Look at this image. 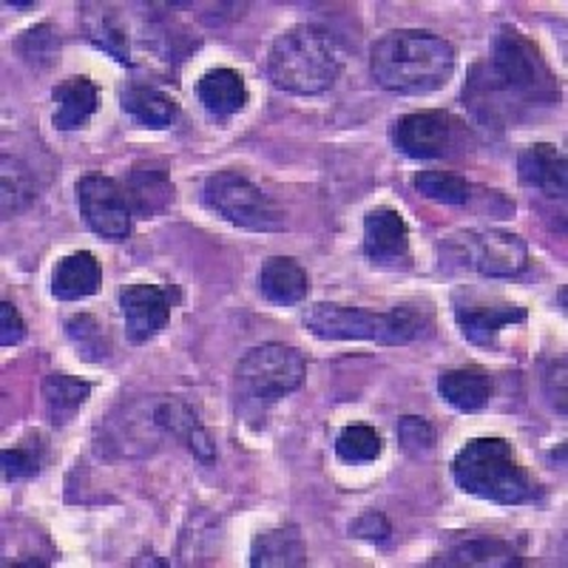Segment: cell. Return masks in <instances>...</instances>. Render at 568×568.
<instances>
[{
  "instance_id": "obj_1",
  "label": "cell",
  "mask_w": 568,
  "mask_h": 568,
  "mask_svg": "<svg viewBox=\"0 0 568 568\" xmlns=\"http://www.w3.org/2000/svg\"><path fill=\"white\" fill-rule=\"evenodd\" d=\"M464 105L491 129H515L560 105V80L520 29H497L491 49L471 65Z\"/></svg>"
},
{
  "instance_id": "obj_2",
  "label": "cell",
  "mask_w": 568,
  "mask_h": 568,
  "mask_svg": "<svg viewBox=\"0 0 568 568\" xmlns=\"http://www.w3.org/2000/svg\"><path fill=\"white\" fill-rule=\"evenodd\" d=\"M455 45L424 29H395L369 49V74L395 94H433L455 74Z\"/></svg>"
},
{
  "instance_id": "obj_3",
  "label": "cell",
  "mask_w": 568,
  "mask_h": 568,
  "mask_svg": "<svg viewBox=\"0 0 568 568\" xmlns=\"http://www.w3.org/2000/svg\"><path fill=\"white\" fill-rule=\"evenodd\" d=\"M344 71V52L336 38L322 27L298 23L284 29L267 52V80L278 91L313 98L338 83Z\"/></svg>"
},
{
  "instance_id": "obj_4",
  "label": "cell",
  "mask_w": 568,
  "mask_h": 568,
  "mask_svg": "<svg viewBox=\"0 0 568 568\" xmlns=\"http://www.w3.org/2000/svg\"><path fill=\"white\" fill-rule=\"evenodd\" d=\"M302 324L324 342H375L398 347L413 344L433 327V313L424 304H398L387 313L318 302L304 311Z\"/></svg>"
},
{
  "instance_id": "obj_5",
  "label": "cell",
  "mask_w": 568,
  "mask_h": 568,
  "mask_svg": "<svg viewBox=\"0 0 568 568\" xmlns=\"http://www.w3.org/2000/svg\"><path fill=\"white\" fill-rule=\"evenodd\" d=\"M453 478L466 495L497 506L535 500L537 484L506 438H471L453 458Z\"/></svg>"
},
{
  "instance_id": "obj_6",
  "label": "cell",
  "mask_w": 568,
  "mask_h": 568,
  "mask_svg": "<svg viewBox=\"0 0 568 568\" xmlns=\"http://www.w3.org/2000/svg\"><path fill=\"white\" fill-rule=\"evenodd\" d=\"M307 364L304 355L291 344H258L247 349L236 364V389L251 407L265 409L287 398L304 384Z\"/></svg>"
},
{
  "instance_id": "obj_7",
  "label": "cell",
  "mask_w": 568,
  "mask_h": 568,
  "mask_svg": "<svg viewBox=\"0 0 568 568\" xmlns=\"http://www.w3.org/2000/svg\"><path fill=\"white\" fill-rule=\"evenodd\" d=\"M202 202L207 211L222 216L242 231H282L287 225L284 211L267 196L256 182L247 180L240 171H216L202 185Z\"/></svg>"
},
{
  "instance_id": "obj_8",
  "label": "cell",
  "mask_w": 568,
  "mask_h": 568,
  "mask_svg": "<svg viewBox=\"0 0 568 568\" xmlns=\"http://www.w3.org/2000/svg\"><path fill=\"white\" fill-rule=\"evenodd\" d=\"M78 207L85 225L105 242H125L131 236V202L125 196L123 182L103 174H85L74 185Z\"/></svg>"
},
{
  "instance_id": "obj_9",
  "label": "cell",
  "mask_w": 568,
  "mask_h": 568,
  "mask_svg": "<svg viewBox=\"0 0 568 568\" xmlns=\"http://www.w3.org/2000/svg\"><path fill=\"white\" fill-rule=\"evenodd\" d=\"M458 258L486 278H515L529 267V245L517 233L484 227L453 236Z\"/></svg>"
},
{
  "instance_id": "obj_10",
  "label": "cell",
  "mask_w": 568,
  "mask_h": 568,
  "mask_svg": "<svg viewBox=\"0 0 568 568\" xmlns=\"http://www.w3.org/2000/svg\"><path fill=\"white\" fill-rule=\"evenodd\" d=\"M460 123L449 111L426 109L404 114L393 125V145L409 160H440L458 149Z\"/></svg>"
},
{
  "instance_id": "obj_11",
  "label": "cell",
  "mask_w": 568,
  "mask_h": 568,
  "mask_svg": "<svg viewBox=\"0 0 568 568\" xmlns=\"http://www.w3.org/2000/svg\"><path fill=\"white\" fill-rule=\"evenodd\" d=\"M453 313L460 327V336L466 342L478 344V347H491L500 336V329L524 324L529 316L524 304L506 302V298H486L469 291L455 293Z\"/></svg>"
},
{
  "instance_id": "obj_12",
  "label": "cell",
  "mask_w": 568,
  "mask_h": 568,
  "mask_svg": "<svg viewBox=\"0 0 568 568\" xmlns=\"http://www.w3.org/2000/svg\"><path fill=\"white\" fill-rule=\"evenodd\" d=\"M364 256L375 267L384 271H398L413 262V247H409V225L395 207H373L364 216Z\"/></svg>"
},
{
  "instance_id": "obj_13",
  "label": "cell",
  "mask_w": 568,
  "mask_h": 568,
  "mask_svg": "<svg viewBox=\"0 0 568 568\" xmlns=\"http://www.w3.org/2000/svg\"><path fill=\"white\" fill-rule=\"evenodd\" d=\"M171 311H174V298L169 287L140 282L120 291V313L125 318L131 344H145L160 336L169 324Z\"/></svg>"
},
{
  "instance_id": "obj_14",
  "label": "cell",
  "mask_w": 568,
  "mask_h": 568,
  "mask_svg": "<svg viewBox=\"0 0 568 568\" xmlns=\"http://www.w3.org/2000/svg\"><path fill=\"white\" fill-rule=\"evenodd\" d=\"M517 176L526 187L549 200H566V154L551 142H535L517 156Z\"/></svg>"
},
{
  "instance_id": "obj_15",
  "label": "cell",
  "mask_w": 568,
  "mask_h": 568,
  "mask_svg": "<svg viewBox=\"0 0 568 568\" xmlns=\"http://www.w3.org/2000/svg\"><path fill=\"white\" fill-rule=\"evenodd\" d=\"M123 187L131 211L140 220H154L162 211H169L174 202V182H171L169 171L154 162H134L125 174Z\"/></svg>"
},
{
  "instance_id": "obj_16",
  "label": "cell",
  "mask_w": 568,
  "mask_h": 568,
  "mask_svg": "<svg viewBox=\"0 0 568 568\" xmlns=\"http://www.w3.org/2000/svg\"><path fill=\"white\" fill-rule=\"evenodd\" d=\"M429 566H449V568H517L524 566L520 551L506 540L497 537H471V540H460L440 551Z\"/></svg>"
},
{
  "instance_id": "obj_17",
  "label": "cell",
  "mask_w": 568,
  "mask_h": 568,
  "mask_svg": "<svg viewBox=\"0 0 568 568\" xmlns=\"http://www.w3.org/2000/svg\"><path fill=\"white\" fill-rule=\"evenodd\" d=\"M54 116L52 123L58 131H80L89 125L100 105V89L94 80L85 74H74L65 78L63 83L54 85Z\"/></svg>"
},
{
  "instance_id": "obj_18",
  "label": "cell",
  "mask_w": 568,
  "mask_h": 568,
  "mask_svg": "<svg viewBox=\"0 0 568 568\" xmlns=\"http://www.w3.org/2000/svg\"><path fill=\"white\" fill-rule=\"evenodd\" d=\"M258 293L276 307H293L304 302L311 293V276L291 256H273L267 258L262 271H258Z\"/></svg>"
},
{
  "instance_id": "obj_19",
  "label": "cell",
  "mask_w": 568,
  "mask_h": 568,
  "mask_svg": "<svg viewBox=\"0 0 568 568\" xmlns=\"http://www.w3.org/2000/svg\"><path fill=\"white\" fill-rule=\"evenodd\" d=\"M440 398L458 413H480L495 395V378L484 367H455L438 375Z\"/></svg>"
},
{
  "instance_id": "obj_20",
  "label": "cell",
  "mask_w": 568,
  "mask_h": 568,
  "mask_svg": "<svg viewBox=\"0 0 568 568\" xmlns=\"http://www.w3.org/2000/svg\"><path fill=\"white\" fill-rule=\"evenodd\" d=\"M196 98H200L202 109L211 116H225L240 114L247 105V85L236 69H227V65H216V69H207L205 74L196 83Z\"/></svg>"
},
{
  "instance_id": "obj_21",
  "label": "cell",
  "mask_w": 568,
  "mask_h": 568,
  "mask_svg": "<svg viewBox=\"0 0 568 568\" xmlns=\"http://www.w3.org/2000/svg\"><path fill=\"white\" fill-rule=\"evenodd\" d=\"M100 278H103V271L94 253H69L52 271V296L60 302H80L100 291Z\"/></svg>"
},
{
  "instance_id": "obj_22",
  "label": "cell",
  "mask_w": 568,
  "mask_h": 568,
  "mask_svg": "<svg viewBox=\"0 0 568 568\" xmlns=\"http://www.w3.org/2000/svg\"><path fill=\"white\" fill-rule=\"evenodd\" d=\"M253 568H298L307 566V546L298 526H278V529L256 535L251 546Z\"/></svg>"
},
{
  "instance_id": "obj_23",
  "label": "cell",
  "mask_w": 568,
  "mask_h": 568,
  "mask_svg": "<svg viewBox=\"0 0 568 568\" xmlns=\"http://www.w3.org/2000/svg\"><path fill=\"white\" fill-rule=\"evenodd\" d=\"M85 38L98 45L100 52L111 54L116 63H131L129 29H125L120 12L111 7H83Z\"/></svg>"
},
{
  "instance_id": "obj_24",
  "label": "cell",
  "mask_w": 568,
  "mask_h": 568,
  "mask_svg": "<svg viewBox=\"0 0 568 568\" xmlns=\"http://www.w3.org/2000/svg\"><path fill=\"white\" fill-rule=\"evenodd\" d=\"M120 105L129 116H134L136 123L145 125V129H171L180 116L174 98L162 94L160 89H151V85H129V89L120 94Z\"/></svg>"
},
{
  "instance_id": "obj_25",
  "label": "cell",
  "mask_w": 568,
  "mask_h": 568,
  "mask_svg": "<svg viewBox=\"0 0 568 568\" xmlns=\"http://www.w3.org/2000/svg\"><path fill=\"white\" fill-rule=\"evenodd\" d=\"M154 424L162 426V429H169L174 438H180L182 444L202 460H213L216 458V449H213L211 438L202 429L200 418L187 404L182 400H169V404H160L154 413Z\"/></svg>"
},
{
  "instance_id": "obj_26",
  "label": "cell",
  "mask_w": 568,
  "mask_h": 568,
  "mask_svg": "<svg viewBox=\"0 0 568 568\" xmlns=\"http://www.w3.org/2000/svg\"><path fill=\"white\" fill-rule=\"evenodd\" d=\"M91 395V384L71 378L65 373L45 375L43 382V400H45V415L54 426H65L74 420V415L85 407V400Z\"/></svg>"
},
{
  "instance_id": "obj_27",
  "label": "cell",
  "mask_w": 568,
  "mask_h": 568,
  "mask_svg": "<svg viewBox=\"0 0 568 568\" xmlns=\"http://www.w3.org/2000/svg\"><path fill=\"white\" fill-rule=\"evenodd\" d=\"M65 338L83 362L103 364L109 362L111 353H114V344H111L109 329L100 324V318H94L91 313H74L71 318H65Z\"/></svg>"
},
{
  "instance_id": "obj_28",
  "label": "cell",
  "mask_w": 568,
  "mask_h": 568,
  "mask_svg": "<svg viewBox=\"0 0 568 568\" xmlns=\"http://www.w3.org/2000/svg\"><path fill=\"white\" fill-rule=\"evenodd\" d=\"M415 191L426 200L440 202V205H466L471 200V185L466 176L453 174V171H438V169H429V171H418L413 180Z\"/></svg>"
},
{
  "instance_id": "obj_29",
  "label": "cell",
  "mask_w": 568,
  "mask_h": 568,
  "mask_svg": "<svg viewBox=\"0 0 568 568\" xmlns=\"http://www.w3.org/2000/svg\"><path fill=\"white\" fill-rule=\"evenodd\" d=\"M384 440L382 433L369 424H349L344 426L336 438V455L344 464H373L382 458Z\"/></svg>"
},
{
  "instance_id": "obj_30",
  "label": "cell",
  "mask_w": 568,
  "mask_h": 568,
  "mask_svg": "<svg viewBox=\"0 0 568 568\" xmlns=\"http://www.w3.org/2000/svg\"><path fill=\"white\" fill-rule=\"evenodd\" d=\"M395 435H398L400 449L407 455H413V458L429 455L435 449L433 424L426 418H420V415H404V418H398Z\"/></svg>"
},
{
  "instance_id": "obj_31",
  "label": "cell",
  "mask_w": 568,
  "mask_h": 568,
  "mask_svg": "<svg viewBox=\"0 0 568 568\" xmlns=\"http://www.w3.org/2000/svg\"><path fill=\"white\" fill-rule=\"evenodd\" d=\"M58 49H60V40H58V34L52 32V27H49V23L23 32V38H20V43H18L20 58L27 60V63H32L34 69H45V65L52 63L54 54H58Z\"/></svg>"
},
{
  "instance_id": "obj_32",
  "label": "cell",
  "mask_w": 568,
  "mask_h": 568,
  "mask_svg": "<svg viewBox=\"0 0 568 568\" xmlns=\"http://www.w3.org/2000/svg\"><path fill=\"white\" fill-rule=\"evenodd\" d=\"M0 464H3V478L12 484L20 478H32L38 475L40 464H43V444H27L14 446V449H3L0 453Z\"/></svg>"
},
{
  "instance_id": "obj_33",
  "label": "cell",
  "mask_w": 568,
  "mask_h": 568,
  "mask_svg": "<svg viewBox=\"0 0 568 568\" xmlns=\"http://www.w3.org/2000/svg\"><path fill=\"white\" fill-rule=\"evenodd\" d=\"M349 535L367 542H387L389 535H393V526H389V520L382 511L367 509L349 524Z\"/></svg>"
},
{
  "instance_id": "obj_34",
  "label": "cell",
  "mask_w": 568,
  "mask_h": 568,
  "mask_svg": "<svg viewBox=\"0 0 568 568\" xmlns=\"http://www.w3.org/2000/svg\"><path fill=\"white\" fill-rule=\"evenodd\" d=\"M27 338V322L20 318L18 307L12 302H0V344L14 347Z\"/></svg>"
},
{
  "instance_id": "obj_35",
  "label": "cell",
  "mask_w": 568,
  "mask_h": 568,
  "mask_svg": "<svg viewBox=\"0 0 568 568\" xmlns=\"http://www.w3.org/2000/svg\"><path fill=\"white\" fill-rule=\"evenodd\" d=\"M7 7L9 9H32L34 0H23V3H20V0H7Z\"/></svg>"
}]
</instances>
